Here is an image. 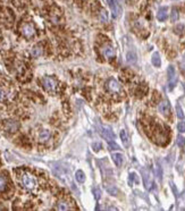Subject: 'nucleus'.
<instances>
[{
    "label": "nucleus",
    "instance_id": "nucleus-1",
    "mask_svg": "<svg viewBox=\"0 0 185 211\" xmlns=\"http://www.w3.org/2000/svg\"><path fill=\"white\" fill-rule=\"evenodd\" d=\"M21 184L23 187H25L29 191L35 190L36 187V178L33 175L29 174V172H23L21 176Z\"/></svg>",
    "mask_w": 185,
    "mask_h": 211
},
{
    "label": "nucleus",
    "instance_id": "nucleus-2",
    "mask_svg": "<svg viewBox=\"0 0 185 211\" xmlns=\"http://www.w3.org/2000/svg\"><path fill=\"white\" fill-rule=\"evenodd\" d=\"M54 171H55V175L58 177V178L63 179L65 183H71V176L68 177V174L66 172V170L64 169L61 166H54Z\"/></svg>",
    "mask_w": 185,
    "mask_h": 211
},
{
    "label": "nucleus",
    "instance_id": "nucleus-3",
    "mask_svg": "<svg viewBox=\"0 0 185 211\" xmlns=\"http://www.w3.org/2000/svg\"><path fill=\"white\" fill-rule=\"evenodd\" d=\"M21 32L25 38H32V36L35 35V29H34V26H33L32 24H30V23L22 24Z\"/></svg>",
    "mask_w": 185,
    "mask_h": 211
},
{
    "label": "nucleus",
    "instance_id": "nucleus-4",
    "mask_svg": "<svg viewBox=\"0 0 185 211\" xmlns=\"http://www.w3.org/2000/svg\"><path fill=\"white\" fill-rule=\"evenodd\" d=\"M177 83V75H176V71H175V67L170 65L168 67V85H169V89L172 90L174 86L176 85Z\"/></svg>",
    "mask_w": 185,
    "mask_h": 211
},
{
    "label": "nucleus",
    "instance_id": "nucleus-5",
    "mask_svg": "<svg viewBox=\"0 0 185 211\" xmlns=\"http://www.w3.org/2000/svg\"><path fill=\"white\" fill-rule=\"evenodd\" d=\"M108 5L110 7L111 9V13H113V17L116 18L120 15V13H122V7L118 3L117 0H107Z\"/></svg>",
    "mask_w": 185,
    "mask_h": 211
},
{
    "label": "nucleus",
    "instance_id": "nucleus-6",
    "mask_svg": "<svg viewBox=\"0 0 185 211\" xmlns=\"http://www.w3.org/2000/svg\"><path fill=\"white\" fill-rule=\"evenodd\" d=\"M100 52L101 55L103 56V58H106L107 60H110L113 59L114 57H115V50H114V48L111 47L110 45H105L103 47L100 49Z\"/></svg>",
    "mask_w": 185,
    "mask_h": 211
},
{
    "label": "nucleus",
    "instance_id": "nucleus-7",
    "mask_svg": "<svg viewBox=\"0 0 185 211\" xmlns=\"http://www.w3.org/2000/svg\"><path fill=\"white\" fill-rule=\"evenodd\" d=\"M42 84H43V87H45L47 91H49V92L55 91L57 87V82L52 77H49V76H45V77L42 80Z\"/></svg>",
    "mask_w": 185,
    "mask_h": 211
},
{
    "label": "nucleus",
    "instance_id": "nucleus-8",
    "mask_svg": "<svg viewBox=\"0 0 185 211\" xmlns=\"http://www.w3.org/2000/svg\"><path fill=\"white\" fill-rule=\"evenodd\" d=\"M98 129H99V132H100V134L102 135V137H105L108 142H110V141H115V135H114V133L111 132V129L109 127L99 126Z\"/></svg>",
    "mask_w": 185,
    "mask_h": 211
},
{
    "label": "nucleus",
    "instance_id": "nucleus-9",
    "mask_svg": "<svg viewBox=\"0 0 185 211\" xmlns=\"http://www.w3.org/2000/svg\"><path fill=\"white\" fill-rule=\"evenodd\" d=\"M107 87H108V90H109L111 93H119L120 90H122L119 83H118V82H117L115 78H110V80L108 81Z\"/></svg>",
    "mask_w": 185,
    "mask_h": 211
},
{
    "label": "nucleus",
    "instance_id": "nucleus-10",
    "mask_svg": "<svg viewBox=\"0 0 185 211\" xmlns=\"http://www.w3.org/2000/svg\"><path fill=\"white\" fill-rule=\"evenodd\" d=\"M158 110H159V113H160L161 115H164V116H168V115H169L170 106L167 100H164V101H161L160 103L158 104Z\"/></svg>",
    "mask_w": 185,
    "mask_h": 211
},
{
    "label": "nucleus",
    "instance_id": "nucleus-11",
    "mask_svg": "<svg viewBox=\"0 0 185 211\" xmlns=\"http://www.w3.org/2000/svg\"><path fill=\"white\" fill-rule=\"evenodd\" d=\"M142 176H143V182H144V186H145L146 190H150L152 187V178L150 176V172L148 169H143L142 170Z\"/></svg>",
    "mask_w": 185,
    "mask_h": 211
},
{
    "label": "nucleus",
    "instance_id": "nucleus-12",
    "mask_svg": "<svg viewBox=\"0 0 185 211\" xmlns=\"http://www.w3.org/2000/svg\"><path fill=\"white\" fill-rule=\"evenodd\" d=\"M19 127V124H18L16 120H7L5 123V128H6L7 131L10 132V133H14L16 132Z\"/></svg>",
    "mask_w": 185,
    "mask_h": 211
},
{
    "label": "nucleus",
    "instance_id": "nucleus-13",
    "mask_svg": "<svg viewBox=\"0 0 185 211\" xmlns=\"http://www.w3.org/2000/svg\"><path fill=\"white\" fill-rule=\"evenodd\" d=\"M168 16V9L167 7H161L160 9L158 10L157 13V18H158V21L160 22H164Z\"/></svg>",
    "mask_w": 185,
    "mask_h": 211
},
{
    "label": "nucleus",
    "instance_id": "nucleus-14",
    "mask_svg": "<svg viewBox=\"0 0 185 211\" xmlns=\"http://www.w3.org/2000/svg\"><path fill=\"white\" fill-rule=\"evenodd\" d=\"M113 160L115 162L117 167H120L123 165V161H124V158H123L122 153H114L113 155Z\"/></svg>",
    "mask_w": 185,
    "mask_h": 211
},
{
    "label": "nucleus",
    "instance_id": "nucleus-15",
    "mask_svg": "<svg viewBox=\"0 0 185 211\" xmlns=\"http://www.w3.org/2000/svg\"><path fill=\"white\" fill-rule=\"evenodd\" d=\"M50 139V132L47 129H43L42 132H40L39 134V141L40 142H47Z\"/></svg>",
    "mask_w": 185,
    "mask_h": 211
},
{
    "label": "nucleus",
    "instance_id": "nucleus-16",
    "mask_svg": "<svg viewBox=\"0 0 185 211\" xmlns=\"http://www.w3.org/2000/svg\"><path fill=\"white\" fill-rule=\"evenodd\" d=\"M136 59L137 58L134 51H127V54H126V60H127L130 64H135L136 63Z\"/></svg>",
    "mask_w": 185,
    "mask_h": 211
},
{
    "label": "nucleus",
    "instance_id": "nucleus-17",
    "mask_svg": "<svg viewBox=\"0 0 185 211\" xmlns=\"http://www.w3.org/2000/svg\"><path fill=\"white\" fill-rule=\"evenodd\" d=\"M120 139H122L123 143H124V145H125L126 148H129L130 139H129V135H127V133H126L125 129H122V131H120Z\"/></svg>",
    "mask_w": 185,
    "mask_h": 211
},
{
    "label": "nucleus",
    "instance_id": "nucleus-18",
    "mask_svg": "<svg viewBox=\"0 0 185 211\" xmlns=\"http://www.w3.org/2000/svg\"><path fill=\"white\" fill-rule=\"evenodd\" d=\"M75 178H76V181L80 184H83L84 182H85V175H84V172L82 170H77V171L75 172Z\"/></svg>",
    "mask_w": 185,
    "mask_h": 211
},
{
    "label": "nucleus",
    "instance_id": "nucleus-19",
    "mask_svg": "<svg viewBox=\"0 0 185 211\" xmlns=\"http://www.w3.org/2000/svg\"><path fill=\"white\" fill-rule=\"evenodd\" d=\"M151 60H152L153 66H156V67H160L161 59H160V56H159L158 52H155V54L152 55V58H151Z\"/></svg>",
    "mask_w": 185,
    "mask_h": 211
},
{
    "label": "nucleus",
    "instance_id": "nucleus-20",
    "mask_svg": "<svg viewBox=\"0 0 185 211\" xmlns=\"http://www.w3.org/2000/svg\"><path fill=\"white\" fill-rule=\"evenodd\" d=\"M56 210H59V211H66V210H69V205L67 202H64V201H60V202L57 203L56 205Z\"/></svg>",
    "mask_w": 185,
    "mask_h": 211
},
{
    "label": "nucleus",
    "instance_id": "nucleus-21",
    "mask_svg": "<svg viewBox=\"0 0 185 211\" xmlns=\"http://www.w3.org/2000/svg\"><path fill=\"white\" fill-rule=\"evenodd\" d=\"M42 52H43V50H42V48L40 47V45H35V47H34L32 49V51H31V54H32L33 57H39V56H41Z\"/></svg>",
    "mask_w": 185,
    "mask_h": 211
},
{
    "label": "nucleus",
    "instance_id": "nucleus-22",
    "mask_svg": "<svg viewBox=\"0 0 185 211\" xmlns=\"http://www.w3.org/2000/svg\"><path fill=\"white\" fill-rule=\"evenodd\" d=\"M156 176H157V178L159 179V181H161L162 179V169H161V167L159 164H156Z\"/></svg>",
    "mask_w": 185,
    "mask_h": 211
},
{
    "label": "nucleus",
    "instance_id": "nucleus-23",
    "mask_svg": "<svg viewBox=\"0 0 185 211\" xmlns=\"http://www.w3.org/2000/svg\"><path fill=\"white\" fill-rule=\"evenodd\" d=\"M7 186V179L5 176L0 175V192H3Z\"/></svg>",
    "mask_w": 185,
    "mask_h": 211
},
{
    "label": "nucleus",
    "instance_id": "nucleus-24",
    "mask_svg": "<svg viewBox=\"0 0 185 211\" xmlns=\"http://www.w3.org/2000/svg\"><path fill=\"white\" fill-rule=\"evenodd\" d=\"M106 188H107L108 193L111 194V195H117V194H118V190H117V187H115V186H113V185H107Z\"/></svg>",
    "mask_w": 185,
    "mask_h": 211
},
{
    "label": "nucleus",
    "instance_id": "nucleus-25",
    "mask_svg": "<svg viewBox=\"0 0 185 211\" xmlns=\"http://www.w3.org/2000/svg\"><path fill=\"white\" fill-rule=\"evenodd\" d=\"M100 21L102 23H107L108 22V14L106 10H101V13H100Z\"/></svg>",
    "mask_w": 185,
    "mask_h": 211
},
{
    "label": "nucleus",
    "instance_id": "nucleus-26",
    "mask_svg": "<svg viewBox=\"0 0 185 211\" xmlns=\"http://www.w3.org/2000/svg\"><path fill=\"white\" fill-rule=\"evenodd\" d=\"M176 113H177V117H178L179 119H184V113H183V110L179 104L176 106Z\"/></svg>",
    "mask_w": 185,
    "mask_h": 211
},
{
    "label": "nucleus",
    "instance_id": "nucleus-27",
    "mask_svg": "<svg viewBox=\"0 0 185 211\" xmlns=\"http://www.w3.org/2000/svg\"><path fill=\"white\" fill-rule=\"evenodd\" d=\"M178 19V12H177L176 8H174L172 10V21L173 22H176Z\"/></svg>",
    "mask_w": 185,
    "mask_h": 211
},
{
    "label": "nucleus",
    "instance_id": "nucleus-28",
    "mask_svg": "<svg viewBox=\"0 0 185 211\" xmlns=\"http://www.w3.org/2000/svg\"><path fill=\"white\" fill-rule=\"evenodd\" d=\"M177 129H178L179 133H185V123L181 122L177 124Z\"/></svg>",
    "mask_w": 185,
    "mask_h": 211
},
{
    "label": "nucleus",
    "instance_id": "nucleus-29",
    "mask_svg": "<svg viewBox=\"0 0 185 211\" xmlns=\"http://www.w3.org/2000/svg\"><path fill=\"white\" fill-rule=\"evenodd\" d=\"M109 148H110L111 150H119L120 149L116 143H114V141H110V142H109Z\"/></svg>",
    "mask_w": 185,
    "mask_h": 211
},
{
    "label": "nucleus",
    "instance_id": "nucleus-30",
    "mask_svg": "<svg viewBox=\"0 0 185 211\" xmlns=\"http://www.w3.org/2000/svg\"><path fill=\"white\" fill-rule=\"evenodd\" d=\"M177 145H178V146H183V145H184V139H183V136H178V137H177Z\"/></svg>",
    "mask_w": 185,
    "mask_h": 211
},
{
    "label": "nucleus",
    "instance_id": "nucleus-31",
    "mask_svg": "<svg viewBox=\"0 0 185 211\" xmlns=\"http://www.w3.org/2000/svg\"><path fill=\"white\" fill-rule=\"evenodd\" d=\"M93 150L94 151H99L100 150V143H93Z\"/></svg>",
    "mask_w": 185,
    "mask_h": 211
},
{
    "label": "nucleus",
    "instance_id": "nucleus-32",
    "mask_svg": "<svg viewBox=\"0 0 185 211\" xmlns=\"http://www.w3.org/2000/svg\"><path fill=\"white\" fill-rule=\"evenodd\" d=\"M94 194H96V198L97 199H99V198H100V192H99V188H94Z\"/></svg>",
    "mask_w": 185,
    "mask_h": 211
},
{
    "label": "nucleus",
    "instance_id": "nucleus-33",
    "mask_svg": "<svg viewBox=\"0 0 185 211\" xmlns=\"http://www.w3.org/2000/svg\"><path fill=\"white\" fill-rule=\"evenodd\" d=\"M3 95H5V94H3V89H0V100H1V99L3 98Z\"/></svg>",
    "mask_w": 185,
    "mask_h": 211
}]
</instances>
